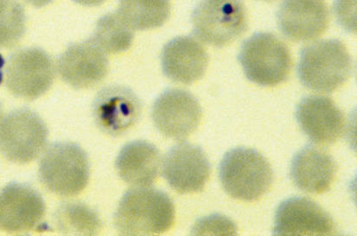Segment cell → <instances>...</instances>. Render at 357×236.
<instances>
[{
  "mask_svg": "<svg viewBox=\"0 0 357 236\" xmlns=\"http://www.w3.org/2000/svg\"><path fill=\"white\" fill-rule=\"evenodd\" d=\"M296 119L305 134L321 145L341 140L348 127L344 113L334 100L325 96H308L301 100Z\"/></svg>",
  "mask_w": 357,
  "mask_h": 236,
  "instance_id": "obj_14",
  "label": "cell"
},
{
  "mask_svg": "<svg viewBox=\"0 0 357 236\" xmlns=\"http://www.w3.org/2000/svg\"><path fill=\"white\" fill-rule=\"evenodd\" d=\"M141 114V100L126 86H107L97 95L93 104V116L97 126L113 137L123 136L132 129Z\"/></svg>",
  "mask_w": 357,
  "mask_h": 236,
  "instance_id": "obj_11",
  "label": "cell"
},
{
  "mask_svg": "<svg viewBox=\"0 0 357 236\" xmlns=\"http://www.w3.org/2000/svg\"><path fill=\"white\" fill-rule=\"evenodd\" d=\"M352 72L351 55L342 41L321 40L301 51L298 76L301 84L312 91L335 92L349 81Z\"/></svg>",
  "mask_w": 357,
  "mask_h": 236,
  "instance_id": "obj_2",
  "label": "cell"
},
{
  "mask_svg": "<svg viewBox=\"0 0 357 236\" xmlns=\"http://www.w3.org/2000/svg\"><path fill=\"white\" fill-rule=\"evenodd\" d=\"M160 152L153 144L137 141L124 145L118 155V175L131 187H151L162 168Z\"/></svg>",
  "mask_w": 357,
  "mask_h": 236,
  "instance_id": "obj_19",
  "label": "cell"
},
{
  "mask_svg": "<svg viewBox=\"0 0 357 236\" xmlns=\"http://www.w3.org/2000/svg\"><path fill=\"white\" fill-rule=\"evenodd\" d=\"M175 206L167 194L148 187H131L118 205L114 228L122 235L164 234L174 225Z\"/></svg>",
  "mask_w": 357,
  "mask_h": 236,
  "instance_id": "obj_1",
  "label": "cell"
},
{
  "mask_svg": "<svg viewBox=\"0 0 357 236\" xmlns=\"http://www.w3.org/2000/svg\"><path fill=\"white\" fill-rule=\"evenodd\" d=\"M192 22L195 36L216 47L234 42L248 29L242 0H201L194 9Z\"/></svg>",
  "mask_w": 357,
  "mask_h": 236,
  "instance_id": "obj_6",
  "label": "cell"
},
{
  "mask_svg": "<svg viewBox=\"0 0 357 236\" xmlns=\"http://www.w3.org/2000/svg\"><path fill=\"white\" fill-rule=\"evenodd\" d=\"M46 214L43 198L32 187L11 183L0 191V230L20 234L33 230Z\"/></svg>",
  "mask_w": 357,
  "mask_h": 236,
  "instance_id": "obj_13",
  "label": "cell"
},
{
  "mask_svg": "<svg viewBox=\"0 0 357 236\" xmlns=\"http://www.w3.org/2000/svg\"><path fill=\"white\" fill-rule=\"evenodd\" d=\"M169 0H120L118 15L134 31L158 29L171 15Z\"/></svg>",
  "mask_w": 357,
  "mask_h": 236,
  "instance_id": "obj_20",
  "label": "cell"
},
{
  "mask_svg": "<svg viewBox=\"0 0 357 236\" xmlns=\"http://www.w3.org/2000/svg\"><path fill=\"white\" fill-rule=\"evenodd\" d=\"M162 170L166 182L179 194L201 192L211 175L206 152L187 142L174 145L166 154L162 161Z\"/></svg>",
  "mask_w": 357,
  "mask_h": 236,
  "instance_id": "obj_10",
  "label": "cell"
},
{
  "mask_svg": "<svg viewBox=\"0 0 357 236\" xmlns=\"http://www.w3.org/2000/svg\"><path fill=\"white\" fill-rule=\"evenodd\" d=\"M89 175L88 155L73 142H58L50 145L40 159V182L55 196H78L88 185Z\"/></svg>",
  "mask_w": 357,
  "mask_h": 236,
  "instance_id": "obj_4",
  "label": "cell"
},
{
  "mask_svg": "<svg viewBox=\"0 0 357 236\" xmlns=\"http://www.w3.org/2000/svg\"><path fill=\"white\" fill-rule=\"evenodd\" d=\"M26 1L34 8H40L50 5L54 0H26Z\"/></svg>",
  "mask_w": 357,
  "mask_h": 236,
  "instance_id": "obj_26",
  "label": "cell"
},
{
  "mask_svg": "<svg viewBox=\"0 0 357 236\" xmlns=\"http://www.w3.org/2000/svg\"><path fill=\"white\" fill-rule=\"evenodd\" d=\"M262 1L271 2L273 1V0H262Z\"/></svg>",
  "mask_w": 357,
  "mask_h": 236,
  "instance_id": "obj_29",
  "label": "cell"
},
{
  "mask_svg": "<svg viewBox=\"0 0 357 236\" xmlns=\"http://www.w3.org/2000/svg\"><path fill=\"white\" fill-rule=\"evenodd\" d=\"M59 232L68 235H96L102 230L99 214L82 203L61 205L54 215Z\"/></svg>",
  "mask_w": 357,
  "mask_h": 236,
  "instance_id": "obj_21",
  "label": "cell"
},
{
  "mask_svg": "<svg viewBox=\"0 0 357 236\" xmlns=\"http://www.w3.org/2000/svg\"><path fill=\"white\" fill-rule=\"evenodd\" d=\"M220 177L225 192L236 200L261 199L271 187L273 172L269 162L255 149H231L222 159Z\"/></svg>",
  "mask_w": 357,
  "mask_h": 236,
  "instance_id": "obj_3",
  "label": "cell"
},
{
  "mask_svg": "<svg viewBox=\"0 0 357 236\" xmlns=\"http://www.w3.org/2000/svg\"><path fill=\"white\" fill-rule=\"evenodd\" d=\"M237 227L230 219L221 214H213L201 218L192 228V235H235Z\"/></svg>",
  "mask_w": 357,
  "mask_h": 236,
  "instance_id": "obj_24",
  "label": "cell"
},
{
  "mask_svg": "<svg viewBox=\"0 0 357 236\" xmlns=\"http://www.w3.org/2000/svg\"><path fill=\"white\" fill-rule=\"evenodd\" d=\"M74 1L84 6H98L102 5L107 0H74Z\"/></svg>",
  "mask_w": 357,
  "mask_h": 236,
  "instance_id": "obj_25",
  "label": "cell"
},
{
  "mask_svg": "<svg viewBox=\"0 0 357 236\" xmlns=\"http://www.w3.org/2000/svg\"><path fill=\"white\" fill-rule=\"evenodd\" d=\"M337 165L327 151L307 145L298 152L291 163V178L304 192L321 194L328 192L335 182Z\"/></svg>",
  "mask_w": 357,
  "mask_h": 236,
  "instance_id": "obj_18",
  "label": "cell"
},
{
  "mask_svg": "<svg viewBox=\"0 0 357 236\" xmlns=\"http://www.w3.org/2000/svg\"><path fill=\"white\" fill-rule=\"evenodd\" d=\"M2 119H3L2 107H1V104H0V123H1Z\"/></svg>",
  "mask_w": 357,
  "mask_h": 236,
  "instance_id": "obj_28",
  "label": "cell"
},
{
  "mask_svg": "<svg viewBox=\"0 0 357 236\" xmlns=\"http://www.w3.org/2000/svg\"><path fill=\"white\" fill-rule=\"evenodd\" d=\"M25 10L19 0H0V48L17 46L26 33Z\"/></svg>",
  "mask_w": 357,
  "mask_h": 236,
  "instance_id": "obj_23",
  "label": "cell"
},
{
  "mask_svg": "<svg viewBox=\"0 0 357 236\" xmlns=\"http://www.w3.org/2000/svg\"><path fill=\"white\" fill-rule=\"evenodd\" d=\"M166 77L180 84L190 85L206 74L209 57L206 48L195 38H175L165 45L161 55Z\"/></svg>",
  "mask_w": 357,
  "mask_h": 236,
  "instance_id": "obj_17",
  "label": "cell"
},
{
  "mask_svg": "<svg viewBox=\"0 0 357 236\" xmlns=\"http://www.w3.org/2000/svg\"><path fill=\"white\" fill-rule=\"evenodd\" d=\"M151 116L155 128L162 135L182 141L199 127L202 109L192 93L181 89H169L155 100Z\"/></svg>",
  "mask_w": 357,
  "mask_h": 236,
  "instance_id": "obj_9",
  "label": "cell"
},
{
  "mask_svg": "<svg viewBox=\"0 0 357 236\" xmlns=\"http://www.w3.org/2000/svg\"><path fill=\"white\" fill-rule=\"evenodd\" d=\"M277 23L287 39L310 42L328 29V6L325 0H283L277 13Z\"/></svg>",
  "mask_w": 357,
  "mask_h": 236,
  "instance_id": "obj_16",
  "label": "cell"
},
{
  "mask_svg": "<svg viewBox=\"0 0 357 236\" xmlns=\"http://www.w3.org/2000/svg\"><path fill=\"white\" fill-rule=\"evenodd\" d=\"M48 129L44 120L29 109H18L0 123V155L15 164H29L47 148Z\"/></svg>",
  "mask_w": 357,
  "mask_h": 236,
  "instance_id": "obj_7",
  "label": "cell"
},
{
  "mask_svg": "<svg viewBox=\"0 0 357 236\" xmlns=\"http://www.w3.org/2000/svg\"><path fill=\"white\" fill-rule=\"evenodd\" d=\"M5 67V60L4 58L2 57V55L0 54V85H1V83L3 81V75H4V72H3V70H4Z\"/></svg>",
  "mask_w": 357,
  "mask_h": 236,
  "instance_id": "obj_27",
  "label": "cell"
},
{
  "mask_svg": "<svg viewBox=\"0 0 357 236\" xmlns=\"http://www.w3.org/2000/svg\"><path fill=\"white\" fill-rule=\"evenodd\" d=\"M238 61L249 81L268 88L285 82L293 68L289 47L270 33H255L245 40Z\"/></svg>",
  "mask_w": 357,
  "mask_h": 236,
  "instance_id": "obj_5",
  "label": "cell"
},
{
  "mask_svg": "<svg viewBox=\"0 0 357 236\" xmlns=\"http://www.w3.org/2000/svg\"><path fill=\"white\" fill-rule=\"evenodd\" d=\"M55 77V65L50 54L40 48L17 51L6 69V86L13 95L33 100L50 89Z\"/></svg>",
  "mask_w": 357,
  "mask_h": 236,
  "instance_id": "obj_8",
  "label": "cell"
},
{
  "mask_svg": "<svg viewBox=\"0 0 357 236\" xmlns=\"http://www.w3.org/2000/svg\"><path fill=\"white\" fill-rule=\"evenodd\" d=\"M133 32L118 13H109L97 22L92 40L107 54H122L132 45Z\"/></svg>",
  "mask_w": 357,
  "mask_h": 236,
  "instance_id": "obj_22",
  "label": "cell"
},
{
  "mask_svg": "<svg viewBox=\"0 0 357 236\" xmlns=\"http://www.w3.org/2000/svg\"><path fill=\"white\" fill-rule=\"evenodd\" d=\"M273 235H335V222L320 205L305 197L284 200L276 211Z\"/></svg>",
  "mask_w": 357,
  "mask_h": 236,
  "instance_id": "obj_12",
  "label": "cell"
},
{
  "mask_svg": "<svg viewBox=\"0 0 357 236\" xmlns=\"http://www.w3.org/2000/svg\"><path fill=\"white\" fill-rule=\"evenodd\" d=\"M109 58L93 40L75 43L61 55L57 70L61 78L75 89L98 85L109 72Z\"/></svg>",
  "mask_w": 357,
  "mask_h": 236,
  "instance_id": "obj_15",
  "label": "cell"
}]
</instances>
